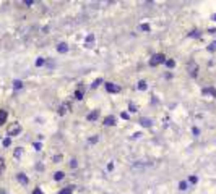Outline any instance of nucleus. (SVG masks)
Wrapping results in <instances>:
<instances>
[{"instance_id": "nucleus-30", "label": "nucleus", "mask_w": 216, "mask_h": 194, "mask_svg": "<svg viewBox=\"0 0 216 194\" xmlns=\"http://www.w3.org/2000/svg\"><path fill=\"white\" fill-rule=\"evenodd\" d=\"M59 160H62V155H55V157H54V162H55V163H57Z\"/></svg>"}, {"instance_id": "nucleus-19", "label": "nucleus", "mask_w": 216, "mask_h": 194, "mask_svg": "<svg viewBox=\"0 0 216 194\" xmlns=\"http://www.w3.org/2000/svg\"><path fill=\"white\" fill-rule=\"evenodd\" d=\"M59 194H72V188H63Z\"/></svg>"}, {"instance_id": "nucleus-5", "label": "nucleus", "mask_w": 216, "mask_h": 194, "mask_svg": "<svg viewBox=\"0 0 216 194\" xmlns=\"http://www.w3.org/2000/svg\"><path fill=\"white\" fill-rule=\"evenodd\" d=\"M140 123H142V126H145V128H148V126H151L153 125V120H149V118H140Z\"/></svg>"}, {"instance_id": "nucleus-25", "label": "nucleus", "mask_w": 216, "mask_h": 194, "mask_svg": "<svg viewBox=\"0 0 216 194\" xmlns=\"http://www.w3.org/2000/svg\"><path fill=\"white\" fill-rule=\"evenodd\" d=\"M3 167H5V162H3V159H0V173H2Z\"/></svg>"}, {"instance_id": "nucleus-2", "label": "nucleus", "mask_w": 216, "mask_h": 194, "mask_svg": "<svg viewBox=\"0 0 216 194\" xmlns=\"http://www.w3.org/2000/svg\"><path fill=\"white\" fill-rule=\"evenodd\" d=\"M164 62H166V57H164L163 54H156V55L151 57V60H149V65H151V66H158V65L164 63Z\"/></svg>"}, {"instance_id": "nucleus-11", "label": "nucleus", "mask_w": 216, "mask_h": 194, "mask_svg": "<svg viewBox=\"0 0 216 194\" xmlns=\"http://www.w3.org/2000/svg\"><path fill=\"white\" fill-rule=\"evenodd\" d=\"M203 94H213L216 97V89H213V87H208V89H203Z\"/></svg>"}, {"instance_id": "nucleus-21", "label": "nucleus", "mask_w": 216, "mask_h": 194, "mask_svg": "<svg viewBox=\"0 0 216 194\" xmlns=\"http://www.w3.org/2000/svg\"><path fill=\"white\" fill-rule=\"evenodd\" d=\"M179 189H181V191H185V189H187V183H185V181L179 183Z\"/></svg>"}, {"instance_id": "nucleus-4", "label": "nucleus", "mask_w": 216, "mask_h": 194, "mask_svg": "<svg viewBox=\"0 0 216 194\" xmlns=\"http://www.w3.org/2000/svg\"><path fill=\"white\" fill-rule=\"evenodd\" d=\"M104 125H107V126H112V125H116V118L112 115H109V116H106L104 118Z\"/></svg>"}, {"instance_id": "nucleus-29", "label": "nucleus", "mask_w": 216, "mask_h": 194, "mask_svg": "<svg viewBox=\"0 0 216 194\" xmlns=\"http://www.w3.org/2000/svg\"><path fill=\"white\" fill-rule=\"evenodd\" d=\"M130 112H137V107H135V104H130Z\"/></svg>"}, {"instance_id": "nucleus-10", "label": "nucleus", "mask_w": 216, "mask_h": 194, "mask_svg": "<svg viewBox=\"0 0 216 194\" xmlns=\"http://www.w3.org/2000/svg\"><path fill=\"white\" fill-rule=\"evenodd\" d=\"M7 120V112L5 110H0V125H3Z\"/></svg>"}, {"instance_id": "nucleus-33", "label": "nucleus", "mask_w": 216, "mask_h": 194, "mask_svg": "<svg viewBox=\"0 0 216 194\" xmlns=\"http://www.w3.org/2000/svg\"><path fill=\"white\" fill-rule=\"evenodd\" d=\"M189 181H190V183H197V176H190Z\"/></svg>"}, {"instance_id": "nucleus-1", "label": "nucleus", "mask_w": 216, "mask_h": 194, "mask_svg": "<svg viewBox=\"0 0 216 194\" xmlns=\"http://www.w3.org/2000/svg\"><path fill=\"white\" fill-rule=\"evenodd\" d=\"M7 133H8V136H16V134H20V133H21V125H20V123H12V125H8Z\"/></svg>"}, {"instance_id": "nucleus-12", "label": "nucleus", "mask_w": 216, "mask_h": 194, "mask_svg": "<svg viewBox=\"0 0 216 194\" xmlns=\"http://www.w3.org/2000/svg\"><path fill=\"white\" fill-rule=\"evenodd\" d=\"M67 110H68V104H63V105L60 107V109H59V113H60V115H63Z\"/></svg>"}, {"instance_id": "nucleus-8", "label": "nucleus", "mask_w": 216, "mask_h": 194, "mask_svg": "<svg viewBox=\"0 0 216 194\" xmlns=\"http://www.w3.org/2000/svg\"><path fill=\"white\" fill-rule=\"evenodd\" d=\"M93 41H94V37L89 34V36L86 37V41H84V45H86V47H93Z\"/></svg>"}, {"instance_id": "nucleus-13", "label": "nucleus", "mask_w": 216, "mask_h": 194, "mask_svg": "<svg viewBox=\"0 0 216 194\" xmlns=\"http://www.w3.org/2000/svg\"><path fill=\"white\" fill-rule=\"evenodd\" d=\"M174 65H176V62L172 60V58H167V60H166V66L167 68H174Z\"/></svg>"}, {"instance_id": "nucleus-32", "label": "nucleus", "mask_w": 216, "mask_h": 194, "mask_svg": "<svg viewBox=\"0 0 216 194\" xmlns=\"http://www.w3.org/2000/svg\"><path fill=\"white\" fill-rule=\"evenodd\" d=\"M122 118H124V120H128V113H125V112H122Z\"/></svg>"}, {"instance_id": "nucleus-6", "label": "nucleus", "mask_w": 216, "mask_h": 194, "mask_svg": "<svg viewBox=\"0 0 216 194\" xmlns=\"http://www.w3.org/2000/svg\"><path fill=\"white\" fill-rule=\"evenodd\" d=\"M57 50H59L60 54H65V52L68 50V47H67V44H63V42H62V44H59V45H57Z\"/></svg>"}, {"instance_id": "nucleus-17", "label": "nucleus", "mask_w": 216, "mask_h": 194, "mask_svg": "<svg viewBox=\"0 0 216 194\" xmlns=\"http://www.w3.org/2000/svg\"><path fill=\"white\" fill-rule=\"evenodd\" d=\"M75 97H77V99H83V89H78L75 92Z\"/></svg>"}, {"instance_id": "nucleus-7", "label": "nucleus", "mask_w": 216, "mask_h": 194, "mask_svg": "<svg viewBox=\"0 0 216 194\" xmlns=\"http://www.w3.org/2000/svg\"><path fill=\"white\" fill-rule=\"evenodd\" d=\"M98 115H99V110H94V112H91V113L88 115V120H89V121L96 120V118H98Z\"/></svg>"}, {"instance_id": "nucleus-36", "label": "nucleus", "mask_w": 216, "mask_h": 194, "mask_svg": "<svg viewBox=\"0 0 216 194\" xmlns=\"http://www.w3.org/2000/svg\"><path fill=\"white\" fill-rule=\"evenodd\" d=\"M213 19H214V21H216V15H213Z\"/></svg>"}, {"instance_id": "nucleus-20", "label": "nucleus", "mask_w": 216, "mask_h": 194, "mask_svg": "<svg viewBox=\"0 0 216 194\" xmlns=\"http://www.w3.org/2000/svg\"><path fill=\"white\" fill-rule=\"evenodd\" d=\"M101 83H102V79H101V78H99V79H96L94 83H93V84H91V87H93V89H94V87H98V86H99Z\"/></svg>"}, {"instance_id": "nucleus-22", "label": "nucleus", "mask_w": 216, "mask_h": 194, "mask_svg": "<svg viewBox=\"0 0 216 194\" xmlns=\"http://www.w3.org/2000/svg\"><path fill=\"white\" fill-rule=\"evenodd\" d=\"M44 65V58H37V62H36V66H42Z\"/></svg>"}, {"instance_id": "nucleus-27", "label": "nucleus", "mask_w": 216, "mask_h": 194, "mask_svg": "<svg viewBox=\"0 0 216 194\" xmlns=\"http://www.w3.org/2000/svg\"><path fill=\"white\" fill-rule=\"evenodd\" d=\"M10 142H12V141H10V138H7V139L3 141V146H5V147H7V146H10Z\"/></svg>"}, {"instance_id": "nucleus-9", "label": "nucleus", "mask_w": 216, "mask_h": 194, "mask_svg": "<svg viewBox=\"0 0 216 194\" xmlns=\"http://www.w3.org/2000/svg\"><path fill=\"white\" fill-rule=\"evenodd\" d=\"M16 178H18V181H20V183H23V184H28V178L24 176L23 173H18V176H16Z\"/></svg>"}, {"instance_id": "nucleus-35", "label": "nucleus", "mask_w": 216, "mask_h": 194, "mask_svg": "<svg viewBox=\"0 0 216 194\" xmlns=\"http://www.w3.org/2000/svg\"><path fill=\"white\" fill-rule=\"evenodd\" d=\"M34 147H36V151H39V149H41V144H39V142H36V144H34Z\"/></svg>"}, {"instance_id": "nucleus-18", "label": "nucleus", "mask_w": 216, "mask_h": 194, "mask_svg": "<svg viewBox=\"0 0 216 194\" xmlns=\"http://www.w3.org/2000/svg\"><path fill=\"white\" fill-rule=\"evenodd\" d=\"M208 50H210V52H214V50H216V41L211 42V44L208 45Z\"/></svg>"}, {"instance_id": "nucleus-23", "label": "nucleus", "mask_w": 216, "mask_h": 194, "mask_svg": "<svg viewBox=\"0 0 216 194\" xmlns=\"http://www.w3.org/2000/svg\"><path fill=\"white\" fill-rule=\"evenodd\" d=\"M190 36H192V37H198V36H200V31H197V29H195V31L190 33Z\"/></svg>"}, {"instance_id": "nucleus-15", "label": "nucleus", "mask_w": 216, "mask_h": 194, "mask_svg": "<svg viewBox=\"0 0 216 194\" xmlns=\"http://www.w3.org/2000/svg\"><path fill=\"white\" fill-rule=\"evenodd\" d=\"M138 89H140V91H145V89H146V81H140V83H138Z\"/></svg>"}, {"instance_id": "nucleus-28", "label": "nucleus", "mask_w": 216, "mask_h": 194, "mask_svg": "<svg viewBox=\"0 0 216 194\" xmlns=\"http://www.w3.org/2000/svg\"><path fill=\"white\" fill-rule=\"evenodd\" d=\"M140 28H142L143 31H149V26H148V24H142V26H140Z\"/></svg>"}, {"instance_id": "nucleus-14", "label": "nucleus", "mask_w": 216, "mask_h": 194, "mask_svg": "<svg viewBox=\"0 0 216 194\" xmlns=\"http://www.w3.org/2000/svg\"><path fill=\"white\" fill-rule=\"evenodd\" d=\"M54 178L57 180V181L62 180V178H63V171H55V173H54Z\"/></svg>"}, {"instance_id": "nucleus-24", "label": "nucleus", "mask_w": 216, "mask_h": 194, "mask_svg": "<svg viewBox=\"0 0 216 194\" xmlns=\"http://www.w3.org/2000/svg\"><path fill=\"white\" fill-rule=\"evenodd\" d=\"M70 167H72V168L77 167V160H75V159H72V160H70Z\"/></svg>"}, {"instance_id": "nucleus-34", "label": "nucleus", "mask_w": 216, "mask_h": 194, "mask_svg": "<svg viewBox=\"0 0 216 194\" xmlns=\"http://www.w3.org/2000/svg\"><path fill=\"white\" fill-rule=\"evenodd\" d=\"M33 194H42V191H41L39 188H37V189H34V191H33Z\"/></svg>"}, {"instance_id": "nucleus-3", "label": "nucleus", "mask_w": 216, "mask_h": 194, "mask_svg": "<svg viewBox=\"0 0 216 194\" xmlns=\"http://www.w3.org/2000/svg\"><path fill=\"white\" fill-rule=\"evenodd\" d=\"M106 89H107V92H119L120 87L116 86V84H112V83H106Z\"/></svg>"}, {"instance_id": "nucleus-26", "label": "nucleus", "mask_w": 216, "mask_h": 194, "mask_svg": "<svg viewBox=\"0 0 216 194\" xmlns=\"http://www.w3.org/2000/svg\"><path fill=\"white\" fill-rule=\"evenodd\" d=\"M89 142H93V144L98 142V136H93V138H89Z\"/></svg>"}, {"instance_id": "nucleus-31", "label": "nucleus", "mask_w": 216, "mask_h": 194, "mask_svg": "<svg viewBox=\"0 0 216 194\" xmlns=\"http://www.w3.org/2000/svg\"><path fill=\"white\" fill-rule=\"evenodd\" d=\"M20 155H21V149H16L15 151V157H20Z\"/></svg>"}, {"instance_id": "nucleus-16", "label": "nucleus", "mask_w": 216, "mask_h": 194, "mask_svg": "<svg viewBox=\"0 0 216 194\" xmlns=\"http://www.w3.org/2000/svg\"><path fill=\"white\" fill-rule=\"evenodd\" d=\"M13 87H15V89H21V87H23V83L16 79V81L13 83Z\"/></svg>"}]
</instances>
